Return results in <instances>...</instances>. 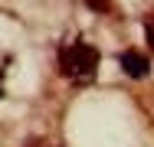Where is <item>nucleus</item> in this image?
I'll return each instance as SVG.
<instances>
[{
  "label": "nucleus",
  "mask_w": 154,
  "mask_h": 147,
  "mask_svg": "<svg viewBox=\"0 0 154 147\" xmlns=\"http://www.w3.org/2000/svg\"><path fill=\"white\" fill-rule=\"evenodd\" d=\"M59 72L75 82V85H89L98 72V49L85 39H69L59 46Z\"/></svg>",
  "instance_id": "1"
},
{
  "label": "nucleus",
  "mask_w": 154,
  "mask_h": 147,
  "mask_svg": "<svg viewBox=\"0 0 154 147\" xmlns=\"http://www.w3.org/2000/svg\"><path fill=\"white\" fill-rule=\"evenodd\" d=\"M144 39H148V46H151V52H154V16L144 20Z\"/></svg>",
  "instance_id": "5"
},
{
  "label": "nucleus",
  "mask_w": 154,
  "mask_h": 147,
  "mask_svg": "<svg viewBox=\"0 0 154 147\" xmlns=\"http://www.w3.org/2000/svg\"><path fill=\"white\" fill-rule=\"evenodd\" d=\"M7 75H10V52L0 46V98H3V92H7Z\"/></svg>",
  "instance_id": "3"
},
{
  "label": "nucleus",
  "mask_w": 154,
  "mask_h": 147,
  "mask_svg": "<svg viewBox=\"0 0 154 147\" xmlns=\"http://www.w3.org/2000/svg\"><path fill=\"white\" fill-rule=\"evenodd\" d=\"M118 65H122V72L128 79H148V72H151L148 56H141L138 49H125L122 56H118Z\"/></svg>",
  "instance_id": "2"
},
{
  "label": "nucleus",
  "mask_w": 154,
  "mask_h": 147,
  "mask_svg": "<svg viewBox=\"0 0 154 147\" xmlns=\"http://www.w3.org/2000/svg\"><path fill=\"white\" fill-rule=\"evenodd\" d=\"M89 10H95V13H108L112 10V0H82Z\"/></svg>",
  "instance_id": "4"
}]
</instances>
